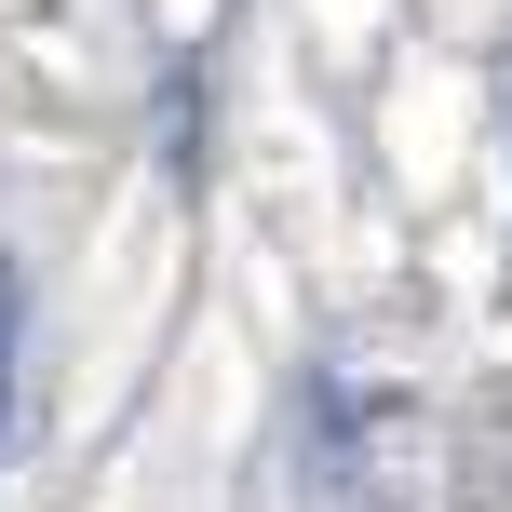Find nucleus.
Segmentation results:
<instances>
[{"mask_svg": "<svg viewBox=\"0 0 512 512\" xmlns=\"http://www.w3.org/2000/svg\"><path fill=\"white\" fill-rule=\"evenodd\" d=\"M0 351H14V270H0Z\"/></svg>", "mask_w": 512, "mask_h": 512, "instance_id": "f257e3e1", "label": "nucleus"}]
</instances>
